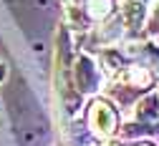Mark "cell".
I'll return each instance as SVG.
<instances>
[{
    "mask_svg": "<svg viewBox=\"0 0 159 146\" xmlns=\"http://www.w3.org/2000/svg\"><path fill=\"white\" fill-rule=\"evenodd\" d=\"M91 126L101 134V136H111L116 129V113L109 103L104 101H93L91 106Z\"/></svg>",
    "mask_w": 159,
    "mask_h": 146,
    "instance_id": "1",
    "label": "cell"
},
{
    "mask_svg": "<svg viewBox=\"0 0 159 146\" xmlns=\"http://www.w3.org/2000/svg\"><path fill=\"white\" fill-rule=\"evenodd\" d=\"M76 76H78V86H81V91H93V86H96V68L91 63V58H81V60H78Z\"/></svg>",
    "mask_w": 159,
    "mask_h": 146,
    "instance_id": "2",
    "label": "cell"
},
{
    "mask_svg": "<svg viewBox=\"0 0 159 146\" xmlns=\"http://www.w3.org/2000/svg\"><path fill=\"white\" fill-rule=\"evenodd\" d=\"M124 20H126L131 28H139V25H142V20H144V5L142 3H129L124 8Z\"/></svg>",
    "mask_w": 159,
    "mask_h": 146,
    "instance_id": "3",
    "label": "cell"
},
{
    "mask_svg": "<svg viewBox=\"0 0 159 146\" xmlns=\"http://www.w3.org/2000/svg\"><path fill=\"white\" fill-rule=\"evenodd\" d=\"M159 116V108H157V96H147L142 103H139V118L142 121H154Z\"/></svg>",
    "mask_w": 159,
    "mask_h": 146,
    "instance_id": "4",
    "label": "cell"
},
{
    "mask_svg": "<svg viewBox=\"0 0 159 146\" xmlns=\"http://www.w3.org/2000/svg\"><path fill=\"white\" fill-rule=\"evenodd\" d=\"M124 78H126V83H131V86H139V88H144L147 83L152 81V76H149V73H147L142 66H134V68H129Z\"/></svg>",
    "mask_w": 159,
    "mask_h": 146,
    "instance_id": "5",
    "label": "cell"
},
{
    "mask_svg": "<svg viewBox=\"0 0 159 146\" xmlns=\"http://www.w3.org/2000/svg\"><path fill=\"white\" fill-rule=\"evenodd\" d=\"M111 13V0H91L89 3V15L96 18V20H101Z\"/></svg>",
    "mask_w": 159,
    "mask_h": 146,
    "instance_id": "6",
    "label": "cell"
}]
</instances>
